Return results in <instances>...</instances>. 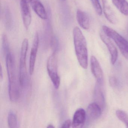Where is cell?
I'll use <instances>...</instances> for the list:
<instances>
[{"label": "cell", "instance_id": "obj_12", "mask_svg": "<svg viewBox=\"0 0 128 128\" xmlns=\"http://www.w3.org/2000/svg\"><path fill=\"white\" fill-rule=\"evenodd\" d=\"M102 10L105 17L111 24H116L118 22L116 16L107 0H102Z\"/></svg>", "mask_w": 128, "mask_h": 128}, {"label": "cell", "instance_id": "obj_25", "mask_svg": "<svg viewBox=\"0 0 128 128\" xmlns=\"http://www.w3.org/2000/svg\"><path fill=\"white\" fill-rule=\"evenodd\" d=\"M47 128H54V125H52V124H50L49 125H48V126H47Z\"/></svg>", "mask_w": 128, "mask_h": 128}, {"label": "cell", "instance_id": "obj_24", "mask_svg": "<svg viewBox=\"0 0 128 128\" xmlns=\"http://www.w3.org/2000/svg\"><path fill=\"white\" fill-rule=\"evenodd\" d=\"M0 79H2L3 77V74L2 69V66L0 65Z\"/></svg>", "mask_w": 128, "mask_h": 128}, {"label": "cell", "instance_id": "obj_10", "mask_svg": "<svg viewBox=\"0 0 128 128\" xmlns=\"http://www.w3.org/2000/svg\"><path fill=\"white\" fill-rule=\"evenodd\" d=\"M90 67L92 73L96 79V83L102 84L103 72L98 61L94 56H92L90 58Z\"/></svg>", "mask_w": 128, "mask_h": 128}, {"label": "cell", "instance_id": "obj_26", "mask_svg": "<svg viewBox=\"0 0 128 128\" xmlns=\"http://www.w3.org/2000/svg\"><path fill=\"white\" fill-rule=\"evenodd\" d=\"M29 2H30L31 1H32V0H27Z\"/></svg>", "mask_w": 128, "mask_h": 128}, {"label": "cell", "instance_id": "obj_5", "mask_svg": "<svg viewBox=\"0 0 128 128\" xmlns=\"http://www.w3.org/2000/svg\"><path fill=\"white\" fill-rule=\"evenodd\" d=\"M47 69L54 88L58 89L60 84V79L58 71V59L56 52H53L48 59Z\"/></svg>", "mask_w": 128, "mask_h": 128}, {"label": "cell", "instance_id": "obj_14", "mask_svg": "<svg viewBox=\"0 0 128 128\" xmlns=\"http://www.w3.org/2000/svg\"><path fill=\"white\" fill-rule=\"evenodd\" d=\"M31 6L35 13L42 20L48 18V15L45 8L40 0H32L30 2Z\"/></svg>", "mask_w": 128, "mask_h": 128}, {"label": "cell", "instance_id": "obj_2", "mask_svg": "<svg viewBox=\"0 0 128 128\" xmlns=\"http://www.w3.org/2000/svg\"><path fill=\"white\" fill-rule=\"evenodd\" d=\"M73 40L76 54L78 63L84 69L88 66V50L86 40L80 29L78 26L73 30Z\"/></svg>", "mask_w": 128, "mask_h": 128}, {"label": "cell", "instance_id": "obj_6", "mask_svg": "<svg viewBox=\"0 0 128 128\" xmlns=\"http://www.w3.org/2000/svg\"><path fill=\"white\" fill-rule=\"evenodd\" d=\"M100 36L102 42L104 43L108 49L111 56V62L114 65L118 58V52L116 46L111 40V39L106 35L103 31L100 32Z\"/></svg>", "mask_w": 128, "mask_h": 128}, {"label": "cell", "instance_id": "obj_13", "mask_svg": "<svg viewBox=\"0 0 128 128\" xmlns=\"http://www.w3.org/2000/svg\"><path fill=\"white\" fill-rule=\"evenodd\" d=\"M76 18L79 25L84 30H89L90 27V20L89 16L85 12L78 10L76 12Z\"/></svg>", "mask_w": 128, "mask_h": 128}, {"label": "cell", "instance_id": "obj_18", "mask_svg": "<svg viewBox=\"0 0 128 128\" xmlns=\"http://www.w3.org/2000/svg\"><path fill=\"white\" fill-rule=\"evenodd\" d=\"M116 114L119 120L124 123L126 126L128 128V114L125 112L120 110H116Z\"/></svg>", "mask_w": 128, "mask_h": 128}, {"label": "cell", "instance_id": "obj_17", "mask_svg": "<svg viewBox=\"0 0 128 128\" xmlns=\"http://www.w3.org/2000/svg\"><path fill=\"white\" fill-rule=\"evenodd\" d=\"M8 123L10 128H15L18 127V118L13 112H10L8 114Z\"/></svg>", "mask_w": 128, "mask_h": 128}, {"label": "cell", "instance_id": "obj_23", "mask_svg": "<svg viewBox=\"0 0 128 128\" xmlns=\"http://www.w3.org/2000/svg\"><path fill=\"white\" fill-rule=\"evenodd\" d=\"M72 122L71 120H66V121H64V122L62 124L61 126V128H69L71 126H72Z\"/></svg>", "mask_w": 128, "mask_h": 128}, {"label": "cell", "instance_id": "obj_7", "mask_svg": "<svg viewBox=\"0 0 128 128\" xmlns=\"http://www.w3.org/2000/svg\"><path fill=\"white\" fill-rule=\"evenodd\" d=\"M22 17L24 27L29 28L32 21V16L27 0H21L20 3Z\"/></svg>", "mask_w": 128, "mask_h": 128}, {"label": "cell", "instance_id": "obj_16", "mask_svg": "<svg viewBox=\"0 0 128 128\" xmlns=\"http://www.w3.org/2000/svg\"><path fill=\"white\" fill-rule=\"evenodd\" d=\"M112 1L120 13L128 16V2L126 0H112Z\"/></svg>", "mask_w": 128, "mask_h": 128}, {"label": "cell", "instance_id": "obj_20", "mask_svg": "<svg viewBox=\"0 0 128 128\" xmlns=\"http://www.w3.org/2000/svg\"><path fill=\"white\" fill-rule=\"evenodd\" d=\"M5 20L6 27L9 28L12 25V18L9 10L8 9H6L5 11Z\"/></svg>", "mask_w": 128, "mask_h": 128}, {"label": "cell", "instance_id": "obj_3", "mask_svg": "<svg viewBox=\"0 0 128 128\" xmlns=\"http://www.w3.org/2000/svg\"><path fill=\"white\" fill-rule=\"evenodd\" d=\"M102 30L107 36L114 40L123 56L128 60V41L116 30L108 26L103 25Z\"/></svg>", "mask_w": 128, "mask_h": 128}, {"label": "cell", "instance_id": "obj_9", "mask_svg": "<svg viewBox=\"0 0 128 128\" xmlns=\"http://www.w3.org/2000/svg\"><path fill=\"white\" fill-rule=\"evenodd\" d=\"M102 110V108L96 102L90 104L86 112L88 122H92L98 119L101 116Z\"/></svg>", "mask_w": 128, "mask_h": 128}, {"label": "cell", "instance_id": "obj_15", "mask_svg": "<svg viewBox=\"0 0 128 128\" xmlns=\"http://www.w3.org/2000/svg\"><path fill=\"white\" fill-rule=\"evenodd\" d=\"M102 84L96 83L94 92V98L95 102L97 103L103 109L105 105L104 96L102 90Z\"/></svg>", "mask_w": 128, "mask_h": 128}, {"label": "cell", "instance_id": "obj_8", "mask_svg": "<svg viewBox=\"0 0 128 128\" xmlns=\"http://www.w3.org/2000/svg\"><path fill=\"white\" fill-rule=\"evenodd\" d=\"M39 42V39L38 34V33L36 32L34 36L32 45L31 48L30 56L29 72L30 75L32 74L34 72L36 55H37L38 48Z\"/></svg>", "mask_w": 128, "mask_h": 128}, {"label": "cell", "instance_id": "obj_27", "mask_svg": "<svg viewBox=\"0 0 128 128\" xmlns=\"http://www.w3.org/2000/svg\"><path fill=\"white\" fill-rule=\"evenodd\" d=\"M62 0V1H65L66 0Z\"/></svg>", "mask_w": 128, "mask_h": 128}, {"label": "cell", "instance_id": "obj_4", "mask_svg": "<svg viewBox=\"0 0 128 128\" xmlns=\"http://www.w3.org/2000/svg\"><path fill=\"white\" fill-rule=\"evenodd\" d=\"M29 42L28 40L24 38L23 40L21 48L19 62V82L21 86L25 84L26 80L27 69L26 58L28 50Z\"/></svg>", "mask_w": 128, "mask_h": 128}, {"label": "cell", "instance_id": "obj_11", "mask_svg": "<svg viewBox=\"0 0 128 128\" xmlns=\"http://www.w3.org/2000/svg\"><path fill=\"white\" fill-rule=\"evenodd\" d=\"M86 120V114L84 109L78 108L76 110L73 115L72 122V128H82L84 126Z\"/></svg>", "mask_w": 128, "mask_h": 128}, {"label": "cell", "instance_id": "obj_22", "mask_svg": "<svg viewBox=\"0 0 128 128\" xmlns=\"http://www.w3.org/2000/svg\"><path fill=\"white\" fill-rule=\"evenodd\" d=\"M109 82L110 85L113 87H116L118 85V80L115 76H110L109 78Z\"/></svg>", "mask_w": 128, "mask_h": 128}, {"label": "cell", "instance_id": "obj_21", "mask_svg": "<svg viewBox=\"0 0 128 128\" xmlns=\"http://www.w3.org/2000/svg\"><path fill=\"white\" fill-rule=\"evenodd\" d=\"M3 48L5 54L10 51V49L9 44L6 36L4 34L2 37Z\"/></svg>", "mask_w": 128, "mask_h": 128}, {"label": "cell", "instance_id": "obj_19", "mask_svg": "<svg viewBox=\"0 0 128 128\" xmlns=\"http://www.w3.org/2000/svg\"><path fill=\"white\" fill-rule=\"evenodd\" d=\"M96 13L100 16L102 14V9L99 0H90Z\"/></svg>", "mask_w": 128, "mask_h": 128}, {"label": "cell", "instance_id": "obj_1", "mask_svg": "<svg viewBox=\"0 0 128 128\" xmlns=\"http://www.w3.org/2000/svg\"><path fill=\"white\" fill-rule=\"evenodd\" d=\"M6 69L8 80V94L10 101L15 102L20 96L14 56L10 51L6 54Z\"/></svg>", "mask_w": 128, "mask_h": 128}]
</instances>
